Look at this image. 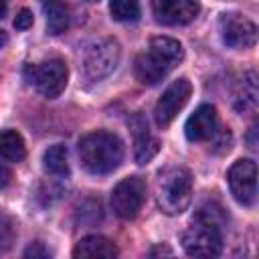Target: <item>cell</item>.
Returning a JSON list of instances; mask_svg holds the SVG:
<instances>
[{
    "instance_id": "6da1fadb",
    "label": "cell",
    "mask_w": 259,
    "mask_h": 259,
    "mask_svg": "<svg viewBox=\"0 0 259 259\" xmlns=\"http://www.w3.org/2000/svg\"><path fill=\"white\" fill-rule=\"evenodd\" d=\"M182 59H184V49L176 38L154 36L148 49L136 57V63H134L136 77L144 85H156L178 63H182Z\"/></svg>"
},
{
    "instance_id": "7a4b0ae2",
    "label": "cell",
    "mask_w": 259,
    "mask_h": 259,
    "mask_svg": "<svg viewBox=\"0 0 259 259\" xmlns=\"http://www.w3.org/2000/svg\"><path fill=\"white\" fill-rule=\"evenodd\" d=\"M83 168L91 174H109L123 160V144L111 132H91L79 140L77 146Z\"/></svg>"
},
{
    "instance_id": "3957f363",
    "label": "cell",
    "mask_w": 259,
    "mask_h": 259,
    "mask_svg": "<svg viewBox=\"0 0 259 259\" xmlns=\"http://www.w3.org/2000/svg\"><path fill=\"white\" fill-rule=\"evenodd\" d=\"M156 202L162 212L174 217L188 208L192 200V176L182 166H166L158 170L154 180Z\"/></svg>"
},
{
    "instance_id": "277c9868",
    "label": "cell",
    "mask_w": 259,
    "mask_h": 259,
    "mask_svg": "<svg viewBox=\"0 0 259 259\" xmlns=\"http://www.w3.org/2000/svg\"><path fill=\"white\" fill-rule=\"evenodd\" d=\"M182 247L190 257H219L223 253V227L192 219V225L182 235Z\"/></svg>"
},
{
    "instance_id": "5b68a950",
    "label": "cell",
    "mask_w": 259,
    "mask_h": 259,
    "mask_svg": "<svg viewBox=\"0 0 259 259\" xmlns=\"http://www.w3.org/2000/svg\"><path fill=\"white\" fill-rule=\"evenodd\" d=\"M24 77L30 85L36 87L38 93H42L49 99L59 97L65 87H67V79H69V71L65 61L61 59H47L42 63H34V65H26L24 69Z\"/></svg>"
},
{
    "instance_id": "8992f818",
    "label": "cell",
    "mask_w": 259,
    "mask_h": 259,
    "mask_svg": "<svg viewBox=\"0 0 259 259\" xmlns=\"http://www.w3.org/2000/svg\"><path fill=\"white\" fill-rule=\"evenodd\" d=\"M119 45L113 38H99L93 40L91 45L85 47L83 51V59H81V67L87 79L91 81H99L103 77H107L119 63Z\"/></svg>"
},
{
    "instance_id": "52a82bcc",
    "label": "cell",
    "mask_w": 259,
    "mask_h": 259,
    "mask_svg": "<svg viewBox=\"0 0 259 259\" xmlns=\"http://www.w3.org/2000/svg\"><path fill=\"white\" fill-rule=\"evenodd\" d=\"M146 202V182L140 176L119 180L111 190V208L119 219H134Z\"/></svg>"
},
{
    "instance_id": "ba28073f",
    "label": "cell",
    "mask_w": 259,
    "mask_h": 259,
    "mask_svg": "<svg viewBox=\"0 0 259 259\" xmlns=\"http://www.w3.org/2000/svg\"><path fill=\"white\" fill-rule=\"evenodd\" d=\"M227 182L231 188L233 198L243 206H253L257 200V166L253 160L243 158L237 160L229 172Z\"/></svg>"
},
{
    "instance_id": "9c48e42d",
    "label": "cell",
    "mask_w": 259,
    "mask_h": 259,
    "mask_svg": "<svg viewBox=\"0 0 259 259\" xmlns=\"http://www.w3.org/2000/svg\"><path fill=\"white\" fill-rule=\"evenodd\" d=\"M190 95H192V85L186 77L172 81L156 103V109H154L156 123L160 127H168L174 121V117L182 111V107L188 103Z\"/></svg>"
},
{
    "instance_id": "30bf717a",
    "label": "cell",
    "mask_w": 259,
    "mask_h": 259,
    "mask_svg": "<svg viewBox=\"0 0 259 259\" xmlns=\"http://www.w3.org/2000/svg\"><path fill=\"white\" fill-rule=\"evenodd\" d=\"M221 38L231 49H249L257 42V26L239 12H225L219 18Z\"/></svg>"
},
{
    "instance_id": "8fae6325",
    "label": "cell",
    "mask_w": 259,
    "mask_h": 259,
    "mask_svg": "<svg viewBox=\"0 0 259 259\" xmlns=\"http://www.w3.org/2000/svg\"><path fill=\"white\" fill-rule=\"evenodd\" d=\"M150 4L154 18L166 26L188 24L200 12V4L196 0H150Z\"/></svg>"
},
{
    "instance_id": "7c38bea8",
    "label": "cell",
    "mask_w": 259,
    "mask_h": 259,
    "mask_svg": "<svg viewBox=\"0 0 259 259\" xmlns=\"http://www.w3.org/2000/svg\"><path fill=\"white\" fill-rule=\"evenodd\" d=\"M132 138H134V156L138 164H148L160 150V142L150 134L148 119L142 113H134L127 119Z\"/></svg>"
},
{
    "instance_id": "4fadbf2b",
    "label": "cell",
    "mask_w": 259,
    "mask_h": 259,
    "mask_svg": "<svg viewBox=\"0 0 259 259\" xmlns=\"http://www.w3.org/2000/svg\"><path fill=\"white\" fill-rule=\"evenodd\" d=\"M217 130H219V115H217V109L208 103L198 105L184 123V134L190 142L210 140L217 134Z\"/></svg>"
},
{
    "instance_id": "5bb4252c",
    "label": "cell",
    "mask_w": 259,
    "mask_h": 259,
    "mask_svg": "<svg viewBox=\"0 0 259 259\" xmlns=\"http://www.w3.org/2000/svg\"><path fill=\"white\" fill-rule=\"evenodd\" d=\"M257 99H259L257 73L255 71H247L237 81V87H235V93H233L235 109L241 115H255V111H257Z\"/></svg>"
},
{
    "instance_id": "9a60e30c",
    "label": "cell",
    "mask_w": 259,
    "mask_h": 259,
    "mask_svg": "<svg viewBox=\"0 0 259 259\" xmlns=\"http://www.w3.org/2000/svg\"><path fill=\"white\" fill-rule=\"evenodd\" d=\"M115 255H117V247L101 235H89V237L81 239L73 249V257H77V259L115 257Z\"/></svg>"
},
{
    "instance_id": "2e32d148",
    "label": "cell",
    "mask_w": 259,
    "mask_h": 259,
    "mask_svg": "<svg viewBox=\"0 0 259 259\" xmlns=\"http://www.w3.org/2000/svg\"><path fill=\"white\" fill-rule=\"evenodd\" d=\"M42 10L47 16V28L51 34H61L69 28L71 14L63 0H42Z\"/></svg>"
},
{
    "instance_id": "e0dca14e",
    "label": "cell",
    "mask_w": 259,
    "mask_h": 259,
    "mask_svg": "<svg viewBox=\"0 0 259 259\" xmlns=\"http://www.w3.org/2000/svg\"><path fill=\"white\" fill-rule=\"evenodd\" d=\"M42 164H45V170L57 178H67L69 176V150L67 146L63 144H55L51 146L45 156H42Z\"/></svg>"
},
{
    "instance_id": "ac0fdd59",
    "label": "cell",
    "mask_w": 259,
    "mask_h": 259,
    "mask_svg": "<svg viewBox=\"0 0 259 259\" xmlns=\"http://www.w3.org/2000/svg\"><path fill=\"white\" fill-rule=\"evenodd\" d=\"M0 156L10 162H20L26 156V146L22 136L16 130H2L0 132Z\"/></svg>"
},
{
    "instance_id": "d6986e66",
    "label": "cell",
    "mask_w": 259,
    "mask_h": 259,
    "mask_svg": "<svg viewBox=\"0 0 259 259\" xmlns=\"http://www.w3.org/2000/svg\"><path fill=\"white\" fill-rule=\"evenodd\" d=\"M109 12L117 22H136L140 18V0H111Z\"/></svg>"
},
{
    "instance_id": "ffe728a7",
    "label": "cell",
    "mask_w": 259,
    "mask_h": 259,
    "mask_svg": "<svg viewBox=\"0 0 259 259\" xmlns=\"http://www.w3.org/2000/svg\"><path fill=\"white\" fill-rule=\"evenodd\" d=\"M16 221L12 214L0 208V251H8L16 241Z\"/></svg>"
},
{
    "instance_id": "44dd1931",
    "label": "cell",
    "mask_w": 259,
    "mask_h": 259,
    "mask_svg": "<svg viewBox=\"0 0 259 259\" xmlns=\"http://www.w3.org/2000/svg\"><path fill=\"white\" fill-rule=\"evenodd\" d=\"M32 22H34L32 12H30L28 8H22V10L16 14V18H14V28H16V30H26V28L32 26Z\"/></svg>"
},
{
    "instance_id": "7402d4cb",
    "label": "cell",
    "mask_w": 259,
    "mask_h": 259,
    "mask_svg": "<svg viewBox=\"0 0 259 259\" xmlns=\"http://www.w3.org/2000/svg\"><path fill=\"white\" fill-rule=\"evenodd\" d=\"M24 257H32V259H36V257H51V251H49L42 243H32V245L24 251Z\"/></svg>"
},
{
    "instance_id": "603a6c76",
    "label": "cell",
    "mask_w": 259,
    "mask_h": 259,
    "mask_svg": "<svg viewBox=\"0 0 259 259\" xmlns=\"http://www.w3.org/2000/svg\"><path fill=\"white\" fill-rule=\"evenodd\" d=\"M10 178H12V172H10V168H8L6 164H2V162H0V190L8 186Z\"/></svg>"
},
{
    "instance_id": "cb8c5ba5",
    "label": "cell",
    "mask_w": 259,
    "mask_h": 259,
    "mask_svg": "<svg viewBox=\"0 0 259 259\" xmlns=\"http://www.w3.org/2000/svg\"><path fill=\"white\" fill-rule=\"evenodd\" d=\"M150 255H172V251L168 247H156L150 251Z\"/></svg>"
},
{
    "instance_id": "d4e9b609",
    "label": "cell",
    "mask_w": 259,
    "mask_h": 259,
    "mask_svg": "<svg viewBox=\"0 0 259 259\" xmlns=\"http://www.w3.org/2000/svg\"><path fill=\"white\" fill-rule=\"evenodd\" d=\"M6 14V0H0V18Z\"/></svg>"
},
{
    "instance_id": "484cf974",
    "label": "cell",
    "mask_w": 259,
    "mask_h": 259,
    "mask_svg": "<svg viewBox=\"0 0 259 259\" xmlns=\"http://www.w3.org/2000/svg\"><path fill=\"white\" fill-rule=\"evenodd\" d=\"M6 42V34H4V30H0V47Z\"/></svg>"
}]
</instances>
